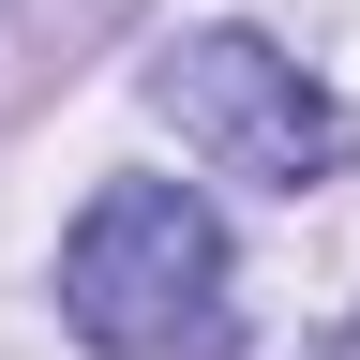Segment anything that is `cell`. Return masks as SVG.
Segmentation results:
<instances>
[{
  "label": "cell",
  "instance_id": "6da1fadb",
  "mask_svg": "<svg viewBox=\"0 0 360 360\" xmlns=\"http://www.w3.org/2000/svg\"><path fill=\"white\" fill-rule=\"evenodd\" d=\"M60 315L90 360H240V255H225L210 195L105 180L60 240Z\"/></svg>",
  "mask_w": 360,
  "mask_h": 360
},
{
  "label": "cell",
  "instance_id": "7a4b0ae2",
  "mask_svg": "<svg viewBox=\"0 0 360 360\" xmlns=\"http://www.w3.org/2000/svg\"><path fill=\"white\" fill-rule=\"evenodd\" d=\"M135 90L180 120V150H210L225 180H270V195H315V180L360 150V120L285 60V45H255V30H180Z\"/></svg>",
  "mask_w": 360,
  "mask_h": 360
},
{
  "label": "cell",
  "instance_id": "3957f363",
  "mask_svg": "<svg viewBox=\"0 0 360 360\" xmlns=\"http://www.w3.org/2000/svg\"><path fill=\"white\" fill-rule=\"evenodd\" d=\"M330 360H360V330H345V345H330Z\"/></svg>",
  "mask_w": 360,
  "mask_h": 360
}]
</instances>
